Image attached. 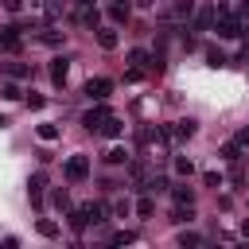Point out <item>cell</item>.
Returning <instances> with one entry per match:
<instances>
[{
    "instance_id": "cell-1",
    "label": "cell",
    "mask_w": 249,
    "mask_h": 249,
    "mask_svg": "<svg viewBox=\"0 0 249 249\" xmlns=\"http://www.w3.org/2000/svg\"><path fill=\"white\" fill-rule=\"evenodd\" d=\"M214 27H218L222 39H245V19H241V12H230L226 4H218V19H214Z\"/></svg>"
},
{
    "instance_id": "cell-2",
    "label": "cell",
    "mask_w": 249,
    "mask_h": 249,
    "mask_svg": "<svg viewBox=\"0 0 249 249\" xmlns=\"http://www.w3.org/2000/svg\"><path fill=\"white\" fill-rule=\"evenodd\" d=\"M62 175L70 179V183H82V179H89V156H70L66 163H62Z\"/></svg>"
},
{
    "instance_id": "cell-3",
    "label": "cell",
    "mask_w": 249,
    "mask_h": 249,
    "mask_svg": "<svg viewBox=\"0 0 249 249\" xmlns=\"http://www.w3.org/2000/svg\"><path fill=\"white\" fill-rule=\"evenodd\" d=\"M23 47V31L19 27H0V54H16Z\"/></svg>"
},
{
    "instance_id": "cell-4",
    "label": "cell",
    "mask_w": 249,
    "mask_h": 249,
    "mask_svg": "<svg viewBox=\"0 0 249 249\" xmlns=\"http://www.w3.org/2000/svg\"><path fill=\"white\" fill-rule=\"evenodd\" d=\"M109 93H113V82H109V78H89V82H86V97H89V101H105Z\"/></svg>"
},
{
    "instance_id": "cell-5",
    "label": "cell",
    "mask_w": 249,
    "mask_h": 249,
    "mask_svg": "<svg viewBox=\"0 0 249 249\" xmlns=\"http://www.w3.org/2000/svg\"><path fill=\"white\" fill-rule=\"evenodd\" d=\"M105 117H109V109H105V105H93V109L82 113V128H86V132H97V128L105 124Z\"/></svg>"
},
{
    "instance_id": "cell-6",
    "label": "cell",
    "mask_w": 249,
    "mask_h": 249,
    "mask_svg": "<svg viewBox=\"0 0 249 249\" xmlns=\"http://www.w3.org/2000/svg\"><path fill=\"white\" fill-rule=\"evenodd\" d=\"M43 187H47V175H43V171L27 179V198H31V206H39V202H43Z\"/></svg>"
},
{
    "instance_id": "cell-7",
    "label": "cell",
    "mask_w": 249,
    "mask_h": 249,
    "mask_svg": "<svg viewBox=\"0 0 249 249\" xmlns=\"http://www.w3.org/2000/svg\"><path fill=\"white\" fill-rule=\"evenodd\" d=\"M191 12H195V0H175V4L163 12V19H187Z\"/></svg>"
},
{
    "instance_id": "cell-8",
    "label": "cell",
    "mask_w": 249,
    "mask_h": 249,
    "mask_svg": "<svg viewBox=\"0 0 249 249\" xmlns=\"http://www.w3.org/2000/svg\"><path fill=\"white\" fill-rule=\"evenodd\" d=\"M0 70H4L8 78H16V82L31 78V66H27V62H0Z\"/></svg>"
},
{
    "instance_id": "cell-9",
    "label": "cell",
    "mask_w": 249,
    "mask_h": 249,
    "mask_svg": "<svg viewBox=\"0 0 249 249\" xmlns=\"http://www.w3.org/2000/svg\"><path fill=\"white\" fill-rule=\"evenodd\" d=\"M195 132H198V124H195L191 117H183V121H175V128H171V136H175V140H191Z\"/></svg>"
},
{
    "instance_id": "cell-10",
    "label": "cell",
    "mask_w": 249,
    "mask_h": 249,
    "mask_svg": "<svg viewBox=\"0 0 249 249\" xmlns=\"http://www.w3.org/2000/svg\"><path fill=\"white\" fill-rule=\"evenodd\" d=\"M128 16H132V8H128L124 0H113V4H109V19H113V23H128Z\"/></svg>"
},
{
    "instance_id": "cell-11",
    "label": "cell",
    "mask_w": 249,
    "mask_h": 249,
    "mask_svg": "<svg viewBox=\"0 0 249 249\" xmlns=\"http://www.w3.org/2000/svg\"><path fill=\"white\" fill-rule=\"evenodd\" d=\"M117 43H121V35H117V27H101V31H97V47H101V51H113Z\"/></svg>"
},
{
    "instance_id": "cell-12",
    "label": "cell",
    "mask_w": 249,
    "mask_h": 249,
    "mask_svg": "<svg viewBox=\"0 0 249 249\" xmlns=\"http://www.w3.org/2000/svg\"><path fill=\"white\" fill-rule=\"evenodd\" d=\"M97 132H101V136H109V140H117V136L124 132V124H121V117H113V113H109V117H105V124H101Z\"/></svg>"
},
{
    "instance_id": "cell-13",
    "label": "cell",
    "mask_w": 249,
    "mask_h": 249,
    "mask_svg": "<svg viewBox=\"0 0 249 249\" xmlns=\"http://www.w3.org/2000/svg\"><path fill=\"white\" fill-rule=\"evenodd\" d=\"M74 19H78L82 27H97V19H101V16H97V8H93V4H86V8H78V16H74Z\"/></svg>"
},
{
    "instance_id": "cell-14",
    "label": "cell",
    "mask_w": 249,
    "mask_h": 249,
    "mask_svg": "<svg viewBox=\"0 0 249 249\" xmlns=\"http://www.w3.org/2000/svg\"><path fill=\"white\" fill-rule=\"evenodd\" d=\"M214 19H218V8H202V12L195 16V27H198V31H210Z\"/></svg>"
},
{
    "instance_id": "cell-15",
    "label": "cell",
    "mask_w": 249,
    "mask_h": 249,
    "mask_svg": "<svg viewBox=\"0 0 249 249\" xmlns=\"http://www.w3.org/2000/svg\"><path fill=\"white\" fill-rule=\"evenodd\" d=\"M128 62H132L136 70H152V54H148V51H140V47H132V51H128Z\"/></svg>"
},
{
    "instance_id": "cell-16",
    "label": "cell",
    "mask_w": 249,
    "mask_h": 249,
    "mask_svg": "<svg viewBox=\"0 0 249 249\" xmlns=\"http://www.w3.org/2000/svg\"><path fill=\"white\" fill-rule=\"evenodd\" d=\"M66 70H70V62H66V58H54V62H51V82H54V86H66Z\"/></svg>"
},
{
    "instance_id": "cell-17",
    "label": "cell",
    "mask_w": 249,
    "mask_h": 249,
    "mask_svg": "<svg viewBox=\"0 0 249 249\" xmlns=\"http://www.w3.org/2000/svg\"><path fill=\"white\" fill-rule=\"evenodd\" d=\"M82 210H86L89 226H101V222H105V206H97V202H82Z\"/></svg>"
},
{
    "instance_id": "cell-18",
    "label": "cell",
    "mask_w": 249,
    "mask_h": 249,
    "mask_svg": "<svg viewBox=\"0 0 249 249\" xmlns=\"http://www.w3.org/2000/svg\"><path fill=\"white\" fill-rule=\"evenodd\" d=\"M226 62H230V58H226V51H222V47H206V66H214V70H218V66H226Z\"/></svg>"
},
{
    "instance_id": "cell-19",
    "label": "cell",
    "mask_w": 249,
    "mask_h": 249,
    "mask_svg": "<svg viewBox=\"0 0 249 249\" xmlns=\"http://www.w3.org/2000/svg\"><path fill=\"white\" fill-rule=\"evenodd\" d=\"M140 191H148V195H163V191H167V175H152Z\"/></svg>"
},
{
    "instance_id": "cell-20",
    "label": "cell",
    "mask_w": 249,
    "mask_h": 249,
    "mask_svg": "<svg viewBox=\"0 0 249 249\" xmlns=\"http://www.w3.org/2000/svg\"><path fill=\"white\" fill-rule=\"evenodd\" d=\"M51 206H54V210H70V195H66V187L51 191Z\"/></svg>"
},
{
    "instance_id": "cell-21",
    "label": "cell",
    "mask_w": 249,
    "mask_h": 249,
    "mask_svg": "<svg viewBox=\"0 0 249 249\" xmlns=\"http://www.w3.org/2000/svg\"><path fill=\"white\" fill-rule=\"evenodd\" d=\"M191 218H195V214H191V206H187V202H175V210H171V222H175V226H183V222H191Z\"/></svg>"
},
{
    "instance_id": "cell-22",
    "label": "cell",
    "mask_w": 249,
    "mask_h": 249,
    "mask_svg": "<svg viewBox=\"0 0 249 249\" xmlns=\"http://www.w3.org/2000/svg\"><path fill=\"white\" fill-rule=\"evenodd\" d=\"M105 163H113V167H117V163H128V152L117 144V148H109V152H105Z\"/></svg>"
},
{
    "instance_id": "cell-23",
    "label": "cell",
    "mask_w": 249,
    "mask_h": 249,
    "mask_svg": "<svg viewBox=\"0 0 249 249\" xmlns=\"http://www.w3.org/2000/svg\"><path fill=\"white\" fill-rule=\"evenodd\" d=\"M35 230H39L43 237H58V222H51V218H39V222H35Z\"/></svg>"
},
{
    "instance_id": "cell-24",
    "label": "cell",
    "mask_w": 249,
    "mask_h": 249,
    "mask_svg": "<svg viewBox=\"0 0 249 249\" xmlns=\"http://www.w3.org/2000/svg\"><path fill=\"white\" fill-rule=\"evenodd\" d=\"M175 175H187V179H191V175H195V163H191L187 156H175Z\"/></svg>"
},
{
    "instance_id": "cell-25",
    "label": "cell",
    "mask_w": 249,
    "mask_h": 249,
    "mask_svg": "<svg viewBox=\"0 0 249 249\" xmlns=\"http://www.w3.org/2000/svg\"><path fill=\"white\" fill-rule=\"evenodd\" d=\"M70 226H74L78 233H82V230L89 226V218H86V210H82V206H78V210H70Z\"/></svg>"
},
{
    "instance_id": "cell-26",
    "label": "cell",
    "mask_w": 249,
    "mask_h": 249,
    "mask_svg": "<svg viewBox=\"0 0 249 249\" xmlns=\"http://www.w3.org/2000/svg\"><path fill=\"white\" fill-rule=\"evenodd\" d=\"M39 43H43V47H62V31H43Z\"/></svg>"
},
{
    "instance_id": "cell-27",
    "label": "cell",
    "mask_w": 249,
    "mask_h": 249,
    "mask_svg": "<svg viewBox=\"0 0 249 249\" xmlns=\"http://www.w3.org/2000/svg\"><path fill=\"white\" fill-rule=\"evenodd\" d=\"M0 97H8V101H16V97H19V86H16V78H8V82L0 86Z\"/></svg>"
},
{
    "instance_id": "cell-28",
    "label": "cell",
    "mask_w": 249,
    "mask_h": 249,
    "mask_svg": "<svg viewBox=\"0 0 249 249\" xmlns=\"http://www.w3.org/2000/svg\"><path fill=\"white\" fill-rule=\"evenodd\" d=\"M35 132H39V140H58V124H51V121H47V124H39Z\"/></svg>"
},
{
    "instance_id": "cell-29",
    "label": "cell",
    "mask_w": 249,
    "mask_h": 249,
    "mask_svg": "<svg viewBox=\"0 0 249 249\" xmlns=\"http://www.w3.org/2000/svg\"><path fill=\"white\" fill-rule=\"evenodd\" d=\"M109 241H113V245H132V241H136V233H132V230H117Z\"/></svg>"
},
{
    "instance_id": "cell-30",
    "label": "cell",
    "mask_w": 249,
    "mask_h": 249,
    "mask_svg": "<svg viewBox=\"0 0 249 249\" xmlns=\"http://www.w3.org/2000/svg\"><path fill=\"white\" fill-rule=\"evenodd\" d=\"M171 195H175V202H187V206L195 202V191H191V187H175Z\"/></svg>"
},
{
    "instance_id": "cell-31",
    "label": "cell",
    "mask_w": 249,
    "mask_h": 249,
    "mask_svg": "<svg viewBox=\"0 0 249 249\" xmlns=\"http://www.w3.org/2000/svg\"><path fill=\"white\" fill-rule=\"evenodd\" d=\"M152 210H156L152 198H140V202H136V214H140V218H152Z\"/></svg>"
},
{
    "instance_id": "cell-32",
    "label": "cell",
    "mask_w": 249,
    "mask_h": 249,
    "mask_svg": "<svg viewBox=\"0 0 249 249\" xmlns=\"http://www.w3.org/2000/svg\"><path fill=\"white\" fill-rule=\"evenodd\" d=\"M43 105H47L43 93H27V109H43Z\"/></svg>"
},
{
    "instance_id": "cell-33",
    "label": "cell",
    "mask_w": 249,
    "mask_h": 249,
    "mask_svg": "<svg viewBox=\"0 0 249 249\" xmlns=\"http://www.w3.org/2000/svg\"><path fill=\"white\" fill-rule=\"evenodd\" d=\"M202 183H206V187H222V171H206Z\"/></svg>"
},
{
    "instance_id": "cell-34",
    "label": "cell",
    "mask_w": 249,
    "mask_h": 249,
    "mask_svg": "<svg viewBox=\"0 0 249 249\" xmlns=\"http://www.w3.org/2000/svg\"><path fill=\"white\" fill-rule=\"evenodd\" d=\"M198 241H202V237H198V233H191V230H187V233H179V245H198Z\"/></svg>"
},
{
    "instance_id": "cell-35",
    "label": "cell",
    "mask_w": 249,
    "mask_h": 249,
    "mask_svg": "<svg viewBox=\"0 0 249 249\" xmlns=\"http://www.w3.org/2000/svg\"><path fill=\"white\" fill-rule=\"evenodd\" d=\"M233 144H237V148H241V152H245V148H249V128H241V132H237V136H233Z\"/></svg>"
},
{
    "instance_id": "cell-36",
    "label": "cell",
    "mask_w": 249,
    "mask_h": 249,
    "mask_svg": "<svg viewBox=\"0 0 249 249\" xmlns=\"http://www.w3.org/2000/svg\"><path fill=\"white\" fill-rule=\"evenodd\" d=\"M0 4H4L8 12H19V8H23V0H0Z\"/></svg>"
},
{
    "instance_id": "cell-37",
    "label": "cell",
    "mask_w": 249,
    "mask_h": 249,
    "mask_svg": "<svg viewBox=\"0 0 249 249\" xmlns=\"http://www.w3.org/2000/svg\"><path fill=\"white\" fill-rule=\"evenodd\" d=\"M241 58H245V62H249V39H245V43H241Z\"/></svg>"
},
{
    "instance_id": "cell-38",
    "label": "cell",
    "mask_w": 249,
    "mask_h": 249,
    "mask_svg": "<svg viewBox=\"0 0 249 249\" xmlns=\"http://www.w3.org/2000/svg\"><path fill=\"white\" fill-rule=\"evenodd\" d=\"M241 237H249V218H245V222H241Z\"/></svg>"
},
{
    "instance_id": "cell-39",
    "label": "cell",
    "mask_w": 249,
    "mask_h": 249,
    "mask_svg": "<svg viewBox=\"0 0 249 249\" xmlns=\"http://www.w3.org/2000/svg\"><path fill=\"white\" fill-rule=\"evenodd\" d=\"M74 4H78V8H86V4H93V0H74Z\"/></svg>"
},
{
    "instance_id": "cell-40",
    "label": "cell",
    "mask_w": 249,
    "mask_h": 249,
    "mask_svg": "<svg viewBox=\"0 0 249 249\" xmlns=\"http://www.w3.org/2000/svg\"><path fill=\"white\" fill-rule=\"evenodd\" d=\"M241 12H249V0H241Z\"/></svg>"
}]
</instances>
